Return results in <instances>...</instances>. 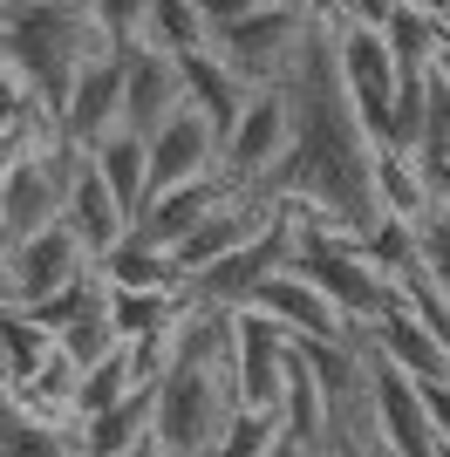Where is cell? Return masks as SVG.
Segmentation results:
<instances>
[{
	"label": "cell",
	"mask_w": 450,
	"mask_h": 457,
	"mask_svg": "<svg viewBox=\"0 0 450 457\" xmlns=\"http://www.w3.org/2000/svg\"><path fill=\"white\" fill-rule=\"evenodd\" d=\"M287 103H294V157L287 171L260 191V198H294L314 205L321 219H335L348 239H369L389 212L375 191V157L382 144L369 137L348 76H341V48H335V21L314 14V35L300 48L294 76H287Z\"/></svg>",
	"instance_id": "6da1fadb"
},
{
	"label": "cell",
	"mask_w": 450,
	"mask_h": 457,
	"mask_svg": "<svg viewBox=\"0 0 450 457\" xmlns=\"http://www.w3.org/2000/svg\"><path fill=\"white\" fill-rule=\"evenodd\" d=\"M307 35H314V7H300V0H266V7H253L246 21H225L219 35H212V55H219L246 89H273V82L294 76Z\"/></svg>",
	"instance_id": "7a4b0ae2"
},
{
	"label": "cell",
	"mask_w": 450,
	"mask_h": 457,
	"mask_svg": "<svg viewBox=\"0 0 450 457\" xmlns=\"http://www.w3.org/2000/svg\"><path fill=\"white\" fill-rule=\"evenodd\" d=\"M82 157L75 144H48L35 157H14L7 164V191H0V239H35V232L62 226L75 198V178H82Z\"/></svg>",
	"instance_id": "3957f363"
},
{
	"label": "cell",
	"mask_w": 450,
	"mask_h": 457,
	"mask_svg": "<svg viewBox=\"0 0 450 457\" xmlns=\"http://www.w3.org/2000/svg\"><path fill=\"white\" fill-rule=\"evenodd\" d=\"M287 157H294V103H287V82H273V89L246 96L239 123L219 144V171L246 191H266L287 171Z\"/></svg>",
	"instance_id": "277c9868"
},
{
	"label": "cell",
	"mask_w": 450,
	"mask_h": 457,
	"mask_svg": "<svg viewBox=\"0 0 450 457\" xmlns=\"http://www.w3.org/2000/svg\"><path fill=\"white\" fill-rule=\"evenodd\" d=\"M96 273V253L82 246V232L62 219V226L35 232V239H14V246L0 253V301L14 307V314H28V307L55 301L62 287L89 280Z\"/></svg>",
	"instance_id": "5b68a950"
},
{
	"label": "cell",
	"mask_w": 450,
	"mask_h": 457,
	"mask_svg": "<svg viewBox=\"0 0 450 457\" xmlns=\"http://www.w3.org/2000/svg\"><path fill=\"white\" fill-rule=\"evenodd\" d=\"M294 355H300L294 328H280L260 307H232V382H239V410H273L280 417Z\"/></svg>",
	"instance_id": "8992f818"
},
{
	"label": "cell",
	"mask_w": 450,
	"mask_h": 457,
	"mask_svg": "<svg viewBox=\"0 0 450 457\" xmlns=\"http://www.w3.org/2000/svg\"><path fill=\"white\" fill-rule=\"evenodd\" d=\"M335 48H341V76L355 96L362 123H369L375 144H396V103H403V69H396L382 28H362V21H335Z\"/></svg>",
	"instance_id": "52a82bcc"
},
{
	"label": "cell",
	"mask_w": 450,
	"mask_h": 457,
	"mask_svg": "<svg viewBox=\"0 0 450 457\" xmlns=\"http://www.w3.org/2000/svg\"><path fill=\"white\" fill-rule=\"evenodd\" d=\"M280 267H294V219H287V205H280V219L260 232V239H246L239 253H225V260H212L205 273H191L185 280V301H205V307H246L253 294H260L266 280Z\"/></svg>",
	"instance_id": "ba28073f"
},
{
	"label": "cell",
	"mask_w": 450,
	"mask_h": 457,
	"mask_svg": "<svg viewBox=\"0 0 450 457\" xmlns=\"http://www.w3.org/2000/svg\"><path fill=\"white\" fill-rule=\"evenodd\" d=\"M123 82H130V48H103L82 62L75 89L62 96V137L75 151H96L110 130H123Z\"/></svg>",
	"instance_id": "9c48e42d"
},
{
	"label": "cell",
	"mask_w": 450,
	"mask_h": 457,
	"mask_svg": "<svg viewBox=\"0 0 450 457\" xmlns=\"http://www.w3.org/2000/svg\"><path fill=\"white\" fill-rule=\"evenodd\" d=\"M246 185H232L225 171H205V178H185V185H171V191H157L144 212H137V239H150V246H164V253H178L191 239V232L205 226L219 205H232Z\"/></svg>",
	"instance_id": "30bf717a"
},
{
	"label": "cell",
	"mask_w": 450,
	"mask_h": 457,
	"mask_svg": "<svg viewBox=\"0 0 450 457\" xmlns=\"http://www.w3.org/2000/svg\"><path fill=\"white\" fill-rule=\"evenodd\" d=\"M246 307H260V314H273L280 328H294V342H355V335H362V328L348 321V314H341L307 273H294V267H280Z\"/></svg>",
	"instance_id": "8fae6325"
},
{
	"label": "cell",
	"mask_w": 450,
	"mask_h": 457,
	"mask_svg": "<svg viewBox=\"0 0 450 457\" xmlns=\"http://www.w3.org/2000/svg\"><path fill=\"white\" fill-rule=\"evenodd\" d=\"M178 110H191V89H185V62L164 55V48H130V82H123V130L137 137H157Z\"/></svg>",
	"instance_id": "7c38bea8"
},
{
	"label": "cell",
	"mask_w": 450,
	"mask_h": 457,
	"mask_svg": "<svg viewBox=\"0 0 450 457\" xmlns=\"http://www.w3.org/2000/svg\"><path fill=\"white\" fill-rule=\"evenodd\" d=\"M219 123H212L205 110H178L164 123V130L150 137V198L171 185H185V178H205L219 171Z\"/></svg>",
	"instance_id": "4fadbf2b"
},
{
	"label": "cell",
	"mask_w": 450,
	"mask_h": 457,
	"mask_svg": "<svg viewBox=\"0 0 450 457\" xmlns=\"http://www.w3.org/2000/svg\"><path fill=\"white\" fill-rule=\"evenodd\" d=\"M362 342H369L389 369H403L410 382H444L450 376V342L437 335L430 321H416L403 301H396L375 328H362Z\"/></svg>",
	"instance_id": "5bb4252c"
},
{
	"label": "cell",
	"mask_w": 450,
	"mask_h": 457,
	"mask_svg": "<svg viewBox=\"0 0 450 457\" xmlns=\"http://www.w3.org/2000/svg\"><path fill=\"white\" fill-rule=\"evenodd\" d=\"M69 226L82 232V246H89L96 260H103L110 246H123V239L137 232V212L110 191V178L96 171L89 157H82V178H75V198H69Z\"/></svg>",
	"instance_id": "9a60e30c"
},
{
	"label": "cell",
	"mask_w": 450,
	"mask_h": 457,
	"mask_svg": "<svg viewBox=\"0 0 450 457\" xmlns=\"http://www.w3.org/2000/svg\"><path fill=\"white\" fill-rule=\"evenodd\" d=\"M150 437H157V382L130 389L116 410L82 423V457H123V451H144Z\"/></svg>",
	"instance_id": "2e32d148"
},
{
	"label": "cell",
	"mask_w": 450,
	"mask_h": 457,
	"mask_svg": "<svg viewBox=\"0 0 450 457\" xmlns=\"http://www.w3.org/2000/svg\"><path fill=\"white\" fill-rule=\"evenodd\" d=\"M89 164L103 178H110V191L123 198L130 212H144L150 205V137H137V130H110L103 144L89 151Z\"/></svg>",
	"instance_id": "e0dca14e"
},
{
	"label": "cell",
	"mask_w": 450,
	"mask_h": 457,
	"mask_svg": "<svg viewBox=\"0 0 450 457\" xmlns=\"http://www.w3.org/2000/svg\"><path fill=\"white\" fill-rule=\"evenodd\" d=\"M185 89H191V110H205L212 123H219V137L232 130V123H239V110H246V82L232 76V69H225L219 55H212V48H198V55H185Z\"/></svg>",
	"instance_id": "ac0fdd59"
},
{
	"label": "cell",
	"mask_w": 450,
	"mask_h": 457,
	"mask_svg": "<svg viewBox=\"0 0 450 457\" xmlns=\"http://www.w3.org/2000/svg\"><path fill=\"white\" fill-rule=\"evenodd\" d=\"M444 35H450V28L430 14V7H403V14L382 28V41H389V55H396V69H403V82H430Z\"/></svg>",
	"instance_id": "d6986e66"
},
{
	"label": "cell",
	"mask_w": 450,
	"mask_h": 457,
	"mask_svg": "<svg viewBox=\"0 0 450 457\" xmlns=\"http://www.w3.org/2000/svg\"><path fill=\"white\" fill-rule=\"evenodd\" d=\"M96 273L110 287H130V294H157V287H185L178 280V260H171L164 246H150V239H123V246H110L103 260H96Z\"/></svg>",
	"instance_id": "ffe728a7"
},
{
	"label": "cell",
	"mask_w": 450,
	"mask_h": 457,
	"mask_svg": "<svg viewBox=\"0 0 450 457\" xmlns=\"http://www.w3.org/2000/svg\"><path fill=\"white\" fill-rule=\"evenodd\" d=\"M130 389H144V369H137V348L123 342L116 355H103L96 369H82V389H75V423H89V417H103V410H116Z\"/></svg>",
	"instance_id": "44dd1931"
},
{
	"label": "cell",
	"mask_w": 450,
	"mask_h": 457,
	"mask_svg": "<svg viewBox=\"0 0 450 457\" xmlns=\"http://www.w3.org/2000/svg\"><path fill=\"white\" fill-rule=\"evenodd\" d=\"M144 48H164V55H198L212 48V21L198 14V0H150V21H144Z\"/></svg>",
	"instance_id": "7402d4cb"
},
{
	"label": "cell",
	"mask_w": 450,
	"mask_h": 457,
	"mask_svg": "<svg viewBox=\"0 0 450 457\" xmlns=\"http://www.w3.org/2000/svg\"><path fill=\"white\" fill-rule=\"evenodd\" d=\"M7 457H82V423H55L7 403Z\"/></svg>",
	"instance_id": "603a6c76"
},
{
	"label": "cell",
	"mask_w": 450,
	"mask_h": 457,
	"mask_svg": "<svg viewBox=\"0 0 450 457\" xmlns=\"http://www.w3.org/2000/svg\"><path fill=\"white\" fill-rule=\"evenodd\" d=\"M55 348L62 342L35 321V314H14V307H7V389H28L41 369L55 362Z\"/></svg>",
	"instance_id": "cb8c5ba5"
},
{
	"label": "cell",
	"mask_w": 450,
	"mask_h": 457,
	"mask_svg": "<svg viewBox=\"0 0 450 457\" xmlns=\"http://www.w3.org/2000/svg\"><path fill=\"white\" fill-rule=\"evenodd\" d=\"M273 444H280V417L273 410H239L219 437V457H273Z\"/></svg>",
	"instance_id": "d4e9b609"
},
{
	"label": "cell",
	"mask_w": 450,
	"mask_h": 457,
	"mask_svg": "<svg viewBox=\"0 0 450 457\" xmlns=\"http://www.w3.org/2000/svg\"><path fill=\"white\" fill-rule=\"evenodd\" d=\"M416 267L450 294V205H430L416 219Z\"/></svg>",
	"instance_id": "484cf974"
},
{
	"label": "cell",
	"mask_w": 450,
	"mask_h": 457,
	"mask_svg": "<svg viewBox=\"0 0 450 457\" xmlns=\"http://www.w3.org/2000/svg\"><path fill=\"white\" fill-rule=\"evenodd\" d=\"M96 28H103V41H116V48H137L144 41V21H150V0H89Z\"/></svg>",
	"instance_id": "4316f807"
},
{
	"label": "cell",
	"mask_w": 450,
	"mask_h": 457,
	"mask_svg": "<svg viewBox=\"0 0 450 457\" xmlns=\"http://www.w3.org/2000/svg\"><path fill=\"white\" fill-rule=\"evenodd\" d=\"M335 451L341 457H396V444L382 437V423H375V396H369V410H355V417L335 430Z\"/></svg>",
	"instance_id": "83f0119b"
},
{
	"label": "cell",
	"mask_w": 450,
	"mask_h": 457,
	"mask_svg": "<svg viewBox=\"0 0 450 457\" xmlns=\"http://www.w3.org/2000/svg\"><path fill=\"white\" fill-rule=\"evenodd\" d=\"M403 14V0H348V14L341 21H362V28H389Z\"/></svg>",
	"instance_id": "f1b7e54d"
},
{
	"label": "cell",
	"mask_w": 450,
	"mask_h": 457,
	"mask_svg": "<svg viewBox=\"0 0 450 457\" xmlns=\"http://www.w3.org/2000/svg\"><path fill=\"white\" fill-rule=\"evenodd\" d=\"M253 7H266V0H198V14L212 21V35H219L225 21H246V14H253Z\"/></svg>",
	"instance_id": "f546056e"
},
{
	"label": "cell",
	"mask_w": 450,
	"mask_h": 457,
	"mask_svg": "<svg viewBox=\"0 0 450 457\" xmlns=\"http://www.w3.org/2000/svg\"><path fill=\"white\" fill-rule=\"evenodd\" d=\"M423 403H430V423H437V437L450 444V376H444V382H423Z\"/></svg>",
	"instance_id": "4dcf8cb0"
},
{
	"label": "cell",
	"mask_w": 450,
	"mask_h": 457,
	"mask_svg": "<svg viewBox=\"0 0 450 457\" xmlns=\"http://www.w3.org/2000/svg\"><path fill=\"white\" fill-rule=\"evenodd\" d=\"M273 457H314V451H307V444H294V437H287V430H280V444H273Z\"/></svg>",
	"instance_id": "1f68e13d"
},
{
	"label": "cell",
	"mask_w": 450,
	"mask_h": 457,
	"mask_svg": "<svg viewBox=\"0 0 450 457\" xmlns=\"http://www.w3.org/2000/svg\"><path fill=\"white\" fill-rule=\"evenodd\" d=\"M430 14H437V21H444V28H450V0H430Z\"/></svg>",
	"instance_id": "d6a6232c"
},
{
	"label": "cell",
	"mask_w": 450,
	"mask_h": 457,
	"mask_svg": "<svg viewBox=\"0 0 450 457\" xmlns=\"http://www.w3.org/2000/svg\"><path fill=\"white\" fill-rule=\"evenodd\" d=\"M123 457H164V451H157V437H150V444H144V451H123Z\"/></svg>",
	"instance_id": "836d02e7"
},
{
	"label": "cell",
	"mask_w": 450,
	"mask_h": 457,
	"mask_svg": "<svg viewBox=\"0 0 450 457\" xmlns=\"http://www.w3.org/2000/svg\"><path fill=\"white\" fill-rule=\"evenodd\" d=\"M314 457H341V451H335V444H328V451H314Z\"/></svg>",
	"instance_id": "e575fe53"
},
{
	"label": "cell",
	"mask_w": 450,
	"mask_h": 457,
	"mask_svg": "<svg viewBox=\"0 0 450 457\" xmlns=\"http://www.w3.org/2000/svg\"><path fill=\"white\" fill-rule=\"evenodd\" d=\"M437 457H450V444H444V451H437Z\"/></svg>",
	"instance_id": "d590c367"
},
{
	"label": "cell",
	"mask_w": 450,
	"mask_h": 457,
	"mask_svg": "<svg viewBox=\"0 0 450 457\" xmlns=\"http://www.w3.org/2000/svg\"><path fill=\"white\" fill-rule=\"evenodd\" d=\"M300 7H307V0H300Z\"/></svg>",
	"instance_id": "8d00e7d4"
}]
</instances>
